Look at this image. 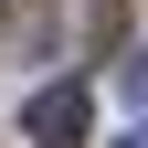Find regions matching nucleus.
<instances>
[{"label":"nucleus","mask_w":148,"mask_h":148,"mask_svg":"<svg viewBox=\"0 0 148 148\" xmlns=\"http://www.w3.org/2000/svg\"><path fill=\"white\" fill-rule=\"evenodd\" d=\"M85 127H95V95H85V85H42V95H32V148H74L85 138Z\"/></svg>","instance_id":"nucleus-1"},{"label":"nucleus","mask_w":148,"mask_h":148,"mask_svg":"<svg viewBox=\"0 0 148 148\" xmlns=\"http://www.w3.org/2000/svg\"><path fill=\"white\" fill-rule=\"evenodd\" d=\"M116 85H127V106H148V53H127V64H116Z\"/></svg>","instance_id":"nucleus-2"},{"label":"nucleus","mask_w":148,"mask_h":148,"mask_svg":"<svg viewBox=\"0 0 148 148\" xmlns=\"http://www.w3.org/2000/svg\"><path fill=\"white\" fill-rule=\"evenodd\" d=\"M116 148H148V127H138V138H116Z\"/></svg>","instance_id":"nucleus-3"}]
</instances>
